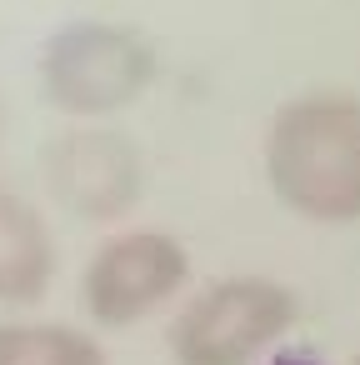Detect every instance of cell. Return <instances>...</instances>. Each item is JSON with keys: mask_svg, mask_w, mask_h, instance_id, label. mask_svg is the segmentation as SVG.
Returning <instances> with one entry per match:
<instances>
[{"mask_svg": "<svg viewBox=\"0 0 360 365\" xmlns=\"http://www.w3.org/2000/svg\"><path fill=\"white\" fill-rule=\"evenodd\" d=\"M265 180L285 210L315 225L360 220V101L310 91L265 125Z\"/></svg>", "mask_w": 360, "mask_h": 365, "instance_id": "1", "label": "cell"}, {"mask_svg": "<svg viewBox=\"0 0 360 365\" xmlns=\"http://www.w3.org/2000/svg\"><path fill=\"white\" fill-rule=\"evenodd\" d=\"M295 320V295L270 275H225L185 300L170 320L175 365H255L275 355Z\"/></svg>", "mask_w": 360, "mask_h": 365, "instance_id": "2", "label": "cell"}, {"mask_svg": "<svg viewBox=\"0 0 360 365\" xmlns=\"http://www.w3.org/2000/svg\"><path fill=\"white\" fill-rule=\"evenodd\" d=\"M155 81V51L110 21H71L41 51V86L56 110L76 120H101L125 110Z\"/></svg>", "mask_w": 360, "mask_h": 365, "instance_id": "3", "label": "cell"}, {"mask_svg": "<svg viewBox=\"0 0 360 365\" xmlns=\"http://www.w3.org/2000/svg\"><path fill=\"white\" fill-rule=\"evenodd\" d=\"M185 280H190V250L170 230H115L110 240L96 245L81 275V295L101 325L125 330L170 305L185 290Z\"/></svg>", "mask_w": 360, "mask_h": 365, "instance_id": "4", "label": "cell"}, {"mask_svg": "<svg viewBox=\"0 0 360 365\" xmlns=\"http://www.w3.org/2000/svg\"><path fill=\"white\" fill-rule=\"evenodd\" d=\"M46 180H51V190L66 210H76L86 220H115L140 200L145 165L120 130L76 125V130L51 140Z\"/></svg>", "mask_w": 360, "mask_h": 365, "instance_id": "5", "label": "cell"}, {"mask_svg": "<svg viewBox=\"0 0 360 365\" xmlns=\"http://www.w3.org/2000/svg\"><path fill=\"white\" fill-rule=\"evenodd\" d=\"M56 280V235L46 215L21 200L16 190H0V305H31Z\"/></svg>", "mask_w": 360, "mask_h": 365, "instance_id": "6", "label": "cell"}, {"mask_svg": "<svg viewBox=\"0 0 360 365\" xmlns=\"http://www.w3.org/2000/svg\"><path fill=\"white\" fill-rule=\"evenodd\" d=\"M0 365H110V355L81 325L0 320Z\"/></svg>", "mask_w": 360, "mask_h": 365, "instance_id": "7", "label": "cell"}, {"mask_svg": "<svg viewBox=\"0 0 360 365\" xmlns=\"http://www.w3.org/2000/svg\"><path fill=\"white\" fill-rule=\"evenodd\" d=\"M265 365H325L315 350H305V345H285V350H275Z\"/></svg>", "mask_w": 360, "mask_h": 365, "instance_id": "8", "label": "cell"}, {"mask_svg": "<svg viewBox=\"0 0 360 365\" xmlns=\"http://www.w3.org/2000/svg\"><path fill=\"white\" fill-rule=\"evenodd\" d=\"M355 365H360V355H355Z\"/></svg>", "mask_w": 360, "mask_h": 365, "instance_id": "9", "label": "cell"}]
</instances>
